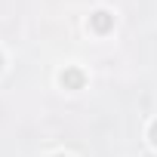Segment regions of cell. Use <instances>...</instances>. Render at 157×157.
I'll return each instance as SVG.
<instances>
[{
	"mask_svg": "<svg viewBox=\"0 0 157 157\" xmlns=\"http://www.w3.org/2000/svg\"><path fill=\"white\" fill-rule=\"evenodd\" d=\"M59 83L65 86V90H83V83H86V74L80 71V68H65L62 74H59Z\"/></svg>",
	"mask_w": 157,
	"mask_h": 157,
	"instance_id": "1",
	"label": "cell"
},
{
	"mask_svg": "<svg viewBox=\"0 0 157 157\" xmlns=\"http://www.w3.org/2000/svg\"><path fill=\"white\" fill-rule=\"evenodd\" d=\"M90 28H93L96 34H108V31L114 28V16H111L108 10H96V13L90 16Z\"/></svg>",
	"mask_w": 157,
	"mask_h": 157,
	"instance_id": "2",
	"label": "cell"
},
{
	"mask_svg": "<svg viewBox=\"0 0 157 157\" xmlns=\"http://www.w3.org/2000/svg\"><path fill=\"white\" fill-rule=\"evenodd\" d=\"M151 142H154V145H157V120H154V123H151Z\"/></svg>",
	"mask_w": 157,
	"mask_h": 157,
	"instance_id": "3",
	"label": "cell"
},
{
	"mask_svg": "<svg viewBox=\"0 0 157 157\" xmlns=\"http://www.w3.org/2000/svg\"><path fill=\"white\" fill-rule=\"evenodd\" d=\"M52 157H68V154H52Z\"/></svg>",
	"mask_w": 157,
	"mask_h": 157,
	"instance_id": "4",
	"label": "cell"
},
{
	"mask_svg": "<svg viewBox=\"0 0 157 157\" xmlns=\"http://www.w3.org/2000/svg\"><path fill=\"white\" fill-rule=\"evenodd\" d=\"M0 68H3V56H0Z\"/></svg>",
	"mask_w": 157,
	"mask_h": 157,
	"instance_id": "5",
	"label": "cell"
}]
</instances>
